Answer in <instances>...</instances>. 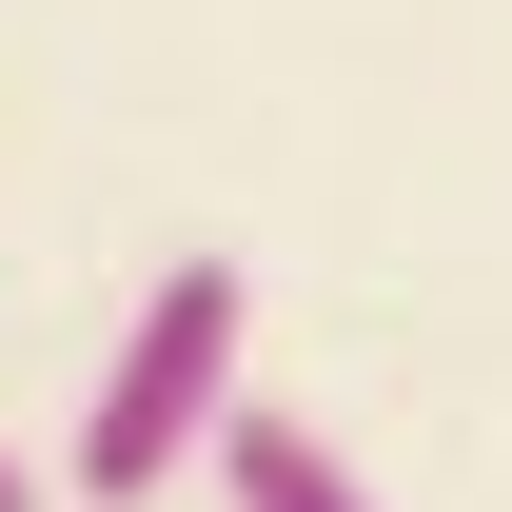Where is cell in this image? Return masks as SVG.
<instances>
[{"label":"cell","instance_id":"1","mask_svg":"<svg viewBox=\"0 0 512 512\" xmlns=\"http://www.w3.org/2000/svg\"><path fill=\"white\" fill-rule=\"evenodd\" d=\"M237 335H256V276H237V256H178V276L119 316V355H99V394H79V512L178 493L197 453L256 414V394H237Z\"/></svg>","mask_w":512,"mask_h":512},{"label":"cell","instance_id":"3","mask_svg":"<svg viewBox=\"0 0 512 512\" xmlns=\"http://www.w3.org/2000/svg\"><path fill=\"white\" fill-rule=\"evenodd\" d=\"M0 512H40V473H20V453H0Z\"/></svg>","mask_w":512,"mask_h":512},{"label":"cell","instance_id":"2","mask_svg":"<svg viewBox=\"0 0 512 512\" xmlns=\"http://www.w3.org/2000/svg\"><path fill=\"white\" fill-rule=\"evenodd\" d=\"M217 493H237V512H375L316 414H237V434H217Z\"/></svg>","mask_w":512,"mask_h":512}]
</instances>
